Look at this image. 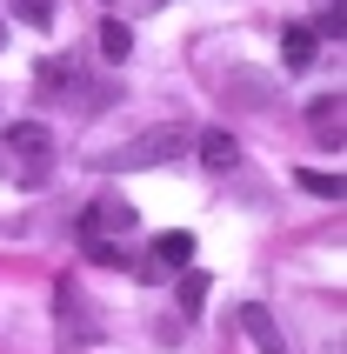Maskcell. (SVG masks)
Segmentation results:
<instances>
[{"label":"cell","instance_id":"3957f363","mask_svg":"<svg viewBox=\"0 0 347 354\" xmlns=\"http://www.w3.org/2000/svg\"><path fill=\"white\" fill-rule=\"evenodd\" d=\"M180 147H187V127H154V134H140L134 147L114 154V174H127V167H160V160H174Z\"/></svg>","mask_w":347,"mask_h":354},{"label":"cell","instance_id":"4fadbf2b","mask_svg":"<svg viewBox=\"0 0 347 354\" xmlns=\"http://www.w3.org/2000/svg\"><path fill=\"white\" fill-rule=\"evenodd\" d=\"M301 187L321 201H341V174H328V167H301Z\"/></svg>","mask_w":347,"mask_h":354},{"label":"cell","instance_id":"5b68a950","mask_svg":"<svg viewBox=\"0 0 347 354\" xmlns=\"http://www.w3.org/2000/svg\"><path fill=\"white\" fill-rule=\"evenodd\" d=\"M187 261H194V234H160L154 248H147V261H140V274L160 281V274H180Z\"/></svg>","mask_w":347,"mask_h":354},{"label":"cell","instance_id":"9c48e42d","mask_svg":"<svg viewBox=\"0 0 347 354\" xmlns=\"http://www.w3.org/2000/svg\"><path fill=\"white\" fill-rule=\"evenodd\" d=\"M308 127H314V140H328V147H341V94L314 100V107H308Z\"/></svg>","mask_w":347,"mask_h":354},{"label":"cell","instance_id":"7a4b0ae2","mask_svg":"<svg viewBox=\"0 0 347 354\" xmlns=\"http://www.w3.org/2000/svg\"><path fill=\"white\" fill-rule=\"evenodd\" d=\"M54 315H60V348H94V341H100V315H94V308H87V295H80V288H74V281H60V288H54Z\"/></svg>","mask_w":347,"mask_h":354},{"label":"cell","instance_id":"5bb4252c","mask_svg":"<svg viewBox=\"0 0 347 354\" xmlns=\"http://www.w3.org/2000/svg\"><path fill=\"white\" fill-rule=\"evenodd\" d=\"M7 14H20L27 27H54V0H7Z\"/></svg>","mask_w":347,"mask_h":354},{"label":"cell","instance_id":"6da1fadb","mask_svg":"<svg viewBox=\"0 0 347 354\" xmlns=\"http://www.w3.org/2000/svg\"><path fill=\"white\" fill-rule=\"evenodd\" d=\"M7 167H14L20 187H40V180L54 174V134H47L40 120H14V134H7Z\"/></svg>","mask_w":347,"mask_h":354},{"label":"cell","instance_id":"7c38bea8","mask_svg":"<svg viewBox=\"0 0 347 354\" xmlns=\"http://www.w3.org/2000/svg\"><path fill=\"white\" fill-rule=\"evenodd\" d=\"M314 47H321V40H314L308 27H288V34H281V54H288V67H308Z\"/></svg>","mask_w":347,"mask_h":354},{"label":"cell","instance_id":"52a82bcc","mask_svg":"<svg viewBox=\"0 0 347 354\" xmlns=\"http://www.w3.org/2000/svg\"><path fill=\"white\" fill-rule=\"evenodd\" d=\"M234 160H241V140H234L227 127H207V134H200V167H207V174H227Z\"/></svg>","mask_w":347,"mask_h":354},{"label":"cell","instance_id":"30bf717a","mask_svg":"<svg viewBox=\"0 0 347 354\" xmlns=\"http://www.w3.org/2000/svg\"><path fill=\"white\" fill-rule=\"evenodd\" d=\"M200 308H207V274H200V268H180V315H200Z\"/></svg>","mask_w":347,"mask_h":354},{"label":"cell","instance_id":"8992f818","mask_svg":"<svg viewBox=\"0 0 347 354\" xmlns=\"http://www.w3.org/2000/svg\"><path fill=\"white\" fill-rule=\"evenodd\" d=\"M40 94H47V100H60V94H87L80 60H74V54H47V60H40Z\"/></svg>","mask_w":347,"mask_h":354},{"label":"cell","instance_id":"8fae6325","mask_svg":"<svg viewBox=\"0 0 347 354\" xmlns=\"http://www.w3.org/2000/svg\"><path fill=\"white\" fill-rule=\"evenodd\" d=\"M100 54H107V60H127V54H134V34H127V20H100Z\"/></svg>","mask_w":347,"mask_h":354},{"label":"cell","instance_id":"2e32d148","mask_svg":"<svg viewBox=\"0 0 347 354\" xmlns=\"http://www.w3.org/2000/svg\"><path fill=\"white\" fill-rule=\"evenodd\" d=\"M0 47H7V20H0Z\"/></svg>","mask_w":347,"mask_h":354},{"label":"cell","instance_id":"9a60e30c","mask_svg":"<svg viewBox=\"0 0 347 354\" xmlns=\"http://www.w3.org/2000/svg\"><path fill=\"white\" fill-rule=\"evenodd\" d=\"M308 34H314V40H341V34H347V7H341V0H334L328 14H321V20H314V27H308Z\"/></svg>","mask_w":347,"mask_h":354},{"label":"cell","instance_id":"ba28073f","mask_svg":"<svg viewBox=\"0 0 347 354\" xmlns=\"http://www.w3.org/2000/svg\"><path fill=\"white\" fill-rule=\"evenodd\" d=\"M241 328H247V341H254L261 354H288V341H281V328H274V315L261 308V301H254V308H241Z\"/></svg>","mask_w":347,"mask_h":354},{"label":"cell","instance_id":"277c9868","mask_svg":"<svg viewBox=\"0 0 347 354\" xmlns=\"http://www.w3.org/2000/svg\"><path fill=\"white\" fill-rule=\"evenodd\" d=\"M127 227H134V207H127V201H94V207H87V214H80V248H87V241H107V234H120L127 241Z\"/></svg>","mask_w":347,"mask_h":354}]
</instances>
